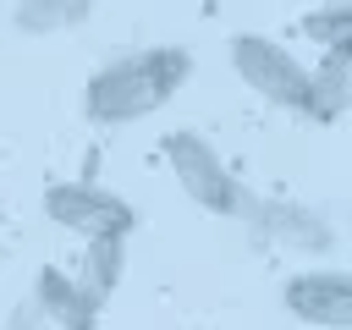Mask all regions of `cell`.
Segmentation results:
<instances>
[{
	"instance_id": "cell-1",
	"label": "cell",
	"mask_w": 352,
	"mask_h": 330,
	"mask_svg": "<svg viewBox=\"0 0 352 330\" xmlns=\"http://www.w3.org/2000/svg\"><path fill=\"white\" fill-rule=\"evenodd\" d=\"M192 77V55L187 50H132L110 66H99L82 88V116L94 126H126V121H143L154 116L182 82Z\"/></svg>"
},
{
	"instance_id": "cell-10",
	"label": "cell",
	"mask_w": 352,
	"mask_h": 330,
	"mask_svg": "<svg viewBox=\"0 0 352 330\" xmlns=\"http://www.w3.org/2000/svg\"><path fill=\"white\" fill-rule=\"evenodd\" d=\"M94 16V0H22L16 6V28L28 38H44V33H66L77 22Z\"/></svg>"
},
{
	"instance_id": "cell-8",
	"label": "cell",
	"mask_w": 352,
	"mask_h": 330,
	"mask_svg": "<svg viewBox=\"0 0 352 330\" xmlns=\"http://www.w3.org/2000/svg\"><path fill=\"white\" fill-rule=\"evenodd\" d=\"M280 248H302V253H324V248H336V236H330V226L319 220V214H308V209H292V204H270V209H248Z\"/></svg>"
},
{
	"instance_id": "cell-2",
	"label": "cell",
	"mask_w": 352,
	"mask_h": 330,
	"mask_svg": "<svg viewBox=\"0 0 352 330\" xmlns=\"http://www.w3.org/2000/svg\"><path fill=\"white\" fill-rule=\"evenodd\" d=\"M165 160H170L182 192H187L204 214H226V220H231V214H248V209H253L248 187L226 170L220 148H214L204 132H170V138H165Z\"/></svg>"
},
{
	"instance_id": "cell-4",
	"label": "cell",
	"mask_w": 352,
	"mask_h": 330,
	"mask_svg": "<svg viewBox=\"0 0 352 330\" xmlns=\"http://www.w3.org/2000/svg\"><path fill=\"white\" fill-rule=\"evenodd\" d=\"M231 66H236V77H242L253 94H264L270 104L302 110L308 66H302L286 44H275V38H264V33H236V38H231Z\"/></svg>"
},
{
	"instance_id": "cell-11",
	"label": "cell",
	"mask_w": 352,
	"mask_h": 330,
	"mask_svg": "<svg viewBox=\"0 0 352 330\" xmlns=\"http://www.w3.org/2000/svg\"><path fill=\"white\" fill-rule=\"evenodd\" d=\"M302 33L319 50H352V0H330L314 16H302Z\"/></svg>"
},
{
	"instance_id": "cell-5",
	"label": "cell",
	"mask_w": 352,
	"mask_h": 330,
	"mask_svg": "<svg viewBox=\"0 0 352 330\" xmlns=\"http://www.w3.org/2000/svg\"><path fill=\"white\" fill-rule=\"evenodd\" d=\"M286 314L314 330H352V270H302L286 280Z\"/></svg>"
},
{
	"instance_id": "cell-3",
	"label": "cell",
	"mask_w": 352,
	"mask_h": 330,
	"mask_svg": "<svg viewBox=\"0 0 352 330\" xmlns=\"http://www.w3.org/2000/svg\"><path fill=\"white\" fill-rule=\"evenodd\" d=\"M44 214L60 231H77V236H132V226H138V209L121 192H110L88 176L82 182H55L44 192Z\"/></svg>"
},
{
	"instance_id": "cell-7",
	"label": "cell",
	"mask_w": 352,
	"mask_h": 330,
	"mask_svg": "<svg viewBox=\"0 0 352 330\" xmlns=\"http://www.w3.org/2000/svg\"><path fill=\"white\" fill-rule=\"evenodd\" d=\"M341 110H352V50H324V60L308 66L302 116H314V121H336Z\"/></svg>"
},
{
	"instance_id": "cell-9",
	"label": "cell",
	"mask_w": 352,
	"mask_h": 330,
	"mask_svg": "<svg viewBox=\"0 0 352 330\" xmlns=\"http://www.w3.org/2000/svg\"><path fill=\"white\" fill-rule=\"evenodd\" d=\"M121 270H126V236H88V253H82V292L94 302H104L116 286H121Z\"/></svg>"
},
{
	"instance_id": "cell-6",
	"label": "cell",
	"mask_w": 352,
	"mask_h": 330,
	"mask_svg": "<svg viewBox=\"0 0 352 330\" xmlns=\"http://www.w3.org/2000/svg\"><path fill=\"white\" fill-rule=\"evenodd\" d=\"M33 308H44V319H55L60 330H94V319H99V302L82 292V280L55 264H44L33 275Z\"/></svg>"
}]
</instances>
